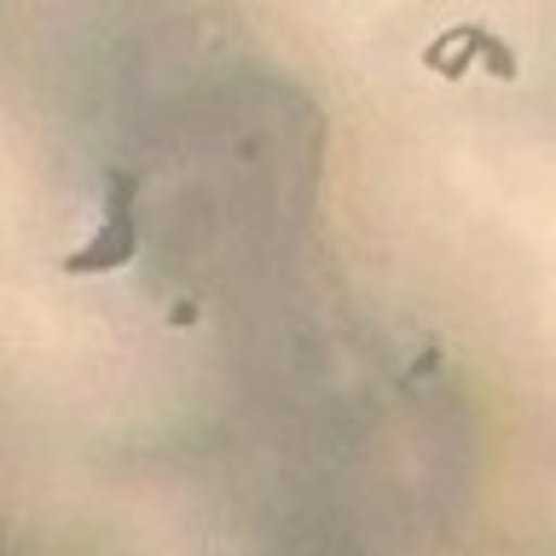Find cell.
I'll list each match as a JSON object with an SVG mask.
<instances>
[{
    "label": "cell",
    "mask_w": 556,
    "mask_h": 556,
    "mask_svg": "<svg viewBox=\"0 0 556 556\" xmlns=\"http://www.w3.org/2000/svg\"><path fill=\"white\" fill-rule=\"evenodd\" d=\"M139 174L134 168H104V215L99 226L87 232L76 250L59 261L64 278H111V273H128L139 261Z\"/></svg>",
    "instance_id": "obj_1"
},
{
    "label": "cell",
    "mask_w": 556,
    "mask_h": 556,
    "mask_svg": "<svg viewBox=\"0 0 556 556\" xmlns=\"http://www.w3.org/2000/svg\"><path fill=\"white\" fill-rule=\"evenodd\" d=\"M198 319H203V302H198V295H186V302L168 307V325H174V330H191Z\"/></svg>",
    "instance_id": "obj_3"
},
{
    "label": "cell",
    "mask_w": 556,
    "mask_h": 556,
    "mask_svg": "<svg viewBox=\"0 0 556 556\" xmlns=\"http://www.w3.org/2000/svg\"><path fill=\"white\" fill-rule=\"evenodd\" d=\"M486 64L498 81H510L516 76V52L498 41V35H486V29H452V35H441L429 52H424V64L434 70V76H446V81H464V70L469 64Z\"/></svg>",
    "instance_id": "obj_2"
}]
</instances>
